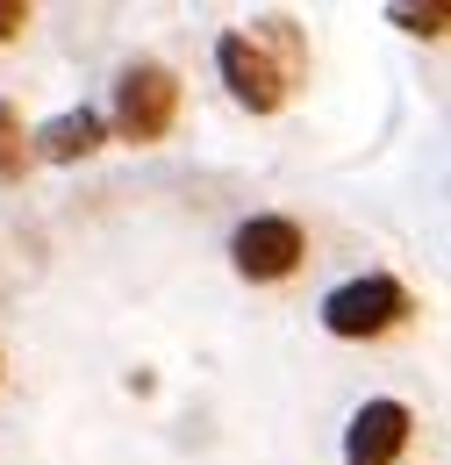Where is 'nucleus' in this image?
I'll list each match as a JSON object with an SVG mask.
<instances>
[{
    "label": "nucleus",
    "instance_id": "obj_1",
    "mask_svg": "<svg viewBox=\"0 0 451 465\" xmlns=\"http://www.w3.org/2000/svg\"><path fill=\"white\" fill-rule=\"evenodd\" d=\"M416 315V293L401 287V280H387V272H366V280H344V287L323 293V330L330 337H387V330H401Z\"/></svg>",
    "mask_w": 451,
    "mask_h": 465
},
{
    "label": "nucleus",
    "instance_id": "obj_2",
    "mask_svg": "<svg viewBox=\"0 0 451 465\" xmlns=\"http://www.w3.org/2000/svg\"><path fill=\"white\" fill-rule=\"evenodd\" d=\"M179 115V79H172L158 58H136L122 64V79H115V129L129 136V143H158Z\"/></svg>",
    "mask_w": 451,
    "mask_h": 465
},
{
    "label": "nucleus",
    "instance_id": "obj_3",
    "mask_svg": "<svg viewBox=\"0 0 451 465\" xmlns=\"http://www.w3.org/2000/svg\"><path fill=\"white\" fill-rule=\"evenodd\" d=\"M215 72H223V86L251 108V115H273L286 101V72L273 64V51H266L251 29H229L223 44H215Z\"/></svg>",
    "mask_w": 451,
    "mask_h": 465
},
{
    "label": "nucleus",
    "instance_id": "obj_4",
    "mask_svg": "<svg viewBox=\"0 0 451 465\" xmlns=\"http://www.w3.org/2000/svg\"><path fill=\"white\" fill-rule=\"evenodd\" d=\"M301 223H286V215H251V223H236L229 236V265L244 272V280H286L294 265H301Z\"/></svg>",
    "mask_w": 451,
    "mask_h": 465
},
{
    "label": "nucleus",
    "instance_id": "obj_5",
    "mask_svg": "<svg viewBox=\"0 0 451 465\" xmlns=\"http://www.w3.org/2000/svg\"><path fill=\"white\" fill-rule=\"evenodd\" d=\"M408 430H416V415L401 401H366L351 415V430H344V465H395Z\"/></svg>",
    "mask_w": 451,
    "mask_h": 465
},
{
    "label": "nucleus",
    "instance_id": "obj_6",
    "mask_svg": "<svg viewBox=\"0 0 451 465\" xmlns=\"http://www.w3.org/2000/svg\"><path fill=\"white\" fill-rule=\"evenodd\" d=\"M101 136H108V122L94 115V108H65L36 129V151L29 158H51V165H79V158H94L101 151Z\"/></svg>",
    "mask_w": 451,
    "mask_h": 465
},
{
    "label": "nucleus",
    "instance_id": "obj_7",
    "mask_svg": "<svg viewBox=\"0 0 451 465\" xmlns=\"http://www.w3.org/2000/svg\"><path fill=\"white\" fill-rule=\"evenodd\" d=\"M22 173H29V136H22V115H15V101H0V179L15 186Z\"/></svg>",
    "mask_w": 451,
    "mask_h": 465
},
{
    "label": "nucleus",
    "instance_id": "obj_8",
    "mask_svg": "<svg viewBox=\"0 0 451 465\" xmlns=\"http://www.w3.org/2000/svg\"><path fill=\"white\" fill-rule=\"evenodd\" d=\"M395 22L416 36H445V7H395Z\"/></svg>",
    "mask_w": 451,
    "mask_h": 465
},
{
    "label": "nucleus",
    "instance_id": "obj_9",
    "mask_svg": "<svg viewBox=\"0 0 451 465\" xmlns=\"http://www.w3.org/2000/svg\"><path fill=\"white\" fill-rule=\"evenodd\" d=\"M22 29H29V7H22V0H0V44L22 36Z\"/></svg>",
    "mask_w": 451,
    "mask_h": 465
}]
</instances>
